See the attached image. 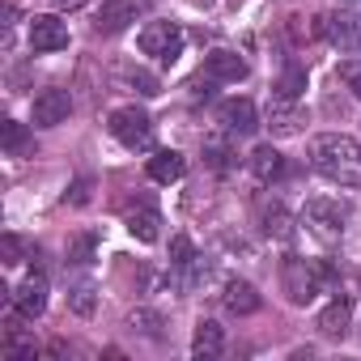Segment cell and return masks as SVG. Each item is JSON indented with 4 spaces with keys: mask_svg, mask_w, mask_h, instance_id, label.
<instances>
[{
    "mask_svg": "<svg viewBox=\"0 0 361 361\" xmlns=\"http://www.w3.org/2000/svg\"><path fill=\"white\" fill-rule=\"evenodd\" d=\"M192 259H196L192 238H188V234H174V238H170V268H183V264H192Z\"/></svg>",
    "mask_w": 361,
    "mask_h": 361,
    "instance_id": "26",
    "label": "cell"
},
{
    "mask_svg": "<svg viewBox=\"0 0 361 361\" xmlns=\"http://www.w3.org/2000/svg\"><path fill=\"white\" fill-rule=\"evenodd\" d=\"M251 174L259 178V183H272V178L285 174V157H281L272 145H259V149L251 153Z\"/></svg>",
    "mask_w": 361,
    "mask_h": 361,
    "instance_id": "18",
    "label": "cell"
},
{
    "mask_svg": "<svg viewBox=\"0 0 361 361\" xmlns=\"http://www.w3.org/2000/svg\"><path fill=\"white\" fill-rule=\"evenodd\" d=\"M128 230H132L136 243H157V238H161V217H157V209L145 204L140 213H128Z\"/></svg>",
    "mask_w": 361,
    "mask_h": 361,
    "instance_id": "19",
    "label": "cell"
},
{
    "mask_svg": "<svg viewBox=\"0 0 361 361\" xmlns=\"http://www.w3.org/2000/svg\"><path fill=\"white\" fill-rule=\"evenodd\" d=\"M310 166L331 178L340 188H361V145L353 136H340V132H327V136H314L310 145Z\"/></svg>",
    "mask_w": 361,
    "mask_h": 361,
    "instance_id": "1",
    "label": "cell"
},
{
    "mask_svg": "<svg viewBox=\"0 0 361 361\" xmlns=\"http://www.w3.org/2000/svg\"><path fill=\"white\" fill-rule=\"evenodd\" d=\"M348 319H353V302H348V298H331V302L323 306V314H319V331L331 336V340H344Z\"/></svg>",
    "mask_w": 361,
    "mask_h": 361,
    "instance_id": "16",
    "label": "cell"
},
{
    "mask_svg": "<svg viewBox=\"0 0 361 361\" xmlns=\"http://www.w3.org/2000/svg\"><path fill=\"white\" fill-rule=\"evenodd\" d=\"M0 247H5V264H18L22 259V238L18 234H5V243H0Z\"/></svg>",
    "mask_w": 361,
    "mask_h": 361,
    "instance_id": "30",
    "label": "cell"
},
{
    "mask_svg": "<svg viewBox=\"0 0 361 361\" xmlns=\"http://www.w3.org/2000/svg\"><path fill=\"white\" fill-rule=\"evenodd\" d=\"M183 170H188V161H183V153H174V149H157L149 157V178H153V183H178Z\"/></svg>",
    "mask_w": 361,
    "mask_h": 361,
    "instance_id": "15",
    "label": "cell"
},
{
    "mask_svg": "<svg viewBox=\"0 0 361 361\" xmlns=\"http://www.w3.org/2000/svg\"><path fill=\"white\" fill-rule=\"evenodd\" d=\"M323 35L336 51H361V13H331L323 18Z\"/></svg>",
    "mask_w": 361,
    "mask_h": 361,
    "instance_id": "9",
    "label": "cell"
},
{
    "mask_svg": "<svg viewBox=\"0 0 361 361\" xmlns=\"http://www.w3.org/2000/svg\"><path fill=\"white\" fill-rule=\"evenodd\" d=\"M259 221H264V234H268V238H289V234H293V230H289V213H285L281 200L264 204V209H259Z\"/></svg>",
    "mask_w": 361,
    "mask_h": 361,
    "instance_id": "20",
    "label": "cell"
},
{
    "mask_svg": "<svg viewBox=\"0 0 361 361\" xmlns=\"http://www.w3.org/2000/svg\"><path fill=\"white\" fill-rule=\"evenodd\" d=\"M344 221H348V209L340 200H327V196H314L306 200L302 209V226L319 238V243H340L344 238Z\"/></svg>",
    "mask_w": 361,
    "mask_h": 361,
    "instance_id": "3",
    "label": "cell"
},
{
    "mask_svg": "<svg viewBox=\"0 0 361 361\" xmlns=\"http://www.w3.org/2000/svg\"><path fill=\"white\" fill-rule=\"evenodd\" d=\"M123 77H128V81H132V85H136V90H140L145 98H153V94H161V90H157V81H153V77H149L145 68H128Z\"/></svg>",
    "mask_w": 361,
    "mask_h": 361,
    "instance_id": "28",
    "label": "cell"
},
{
    "mask_svg": "<svg viewBox=\"0 0 361 361\" xmlns=\"http://www.w3.org/2000/svg\"><path fill=\"white\" fill-rule=\"evenodd\" d=\"M73 111V98L68 90H43L35 94V128H60Z\"/></svg>",
    "mask_w": 361,
    "mask_h": 361,
    "instance_id": "10",
    "label": "cell"
},
{
    "mask_svg": "<svg viewBox=\"0 0 361 361\" xmlns=\"http://www.w3.org/2000/svg\"><path fill=\"white\" fill-rule=\"evenodd\" d=\"M226 136H230V132H226ZM226 136H209V140H204V161H209L213 170H230V166H234V149H230Z\"/></svg>",
    "mask_w": 361,
    "mask_h": 361,
    "instance_id": "22",
    "label": "cell"
},
{
    "mask_svg": "<svg viewBox=\"0 0 361 361\" xmlns=\"http://www.w3.org/2000/svg\"><path fill=\"white\" fill-rule=\"evenodd\" d=\"M145 13H149V0H102L94 30H98V35H119V30H128L136 18H145Z\"/></svg>",
    "mask_w": 361,
    "mask_h": 361,
    "instance_id": "6",
    "label": "cell"
},
{
    "mask_svg": "<svg viewBox=\"0 0 361 361\" xmlns=\"http://www.w3.org/2000/svg\"><path fill=\"white\" fill-rule=\"evenodd\" d=\"M94 251H98V234H94V230H85V234L68 238V264L85 268V264H94Z\"/></svg>",
    "mask_w": 361,
    "mask_h": 361,
    "instance_id": "23",
    "label": "cell"
},
{
    "mask_svg": "<svg viewBox=\"0 0 361 361\" xmlns=\"http://www.w3.org/2000/svg\"><path fill=\"white\" fill-rule=\"evenodd\" d=\"M94 302H98L94 281H77V285L68 289V310H73V314H94Z\"/></svg>",
    "mask_w": 361,
    "mask_h": 361,
    "instance_id": "24",
    "label": "cell"
},
{
    "mask_svg": "<svg viewBox=\"0 0 361 361\" xmlns=\"http://www.w3.org/2000/svg\"><path fill=\"white\" fill-rule=\"evenodd\" d=\"M247 73H251V68H247V60H243L238 51L217 47V51L204 56V77H209V81H243Z\"/></svg>",
    "mask_w": 361,
    "mask_h": 361,
    "instance_id": "13",
    "label": "cell"
},
{
    "mask_svg": "<svg viewBox=\"0 0 361 361\" xmlns=\"http://www.w3.org/2000/svg\"><path fill=\"white\" fill-rule=\"evenodd\" d=\"M221 348H226L221 327H217L213 319H200V323H196V336H192V353H196L200 361H213V357H221Z\"/></svg>",
    "mask_w": 361,
    "mask_h": 361,
    "instance_id": "17",
    "label": "cell"
},
{
    "mask_svg": "<svg viewBox=\"0 0 361 361\" xmlns=\"http://www.w3.org/2000/svg\"><path fill=\"white\" fill-rule=\"evenodd\" d=\"M128 327L140 331V336H149V340H161V314L157 310H132L128 314Z\"/></svg>",
    "mask_w": 361,
    "mask_h": 361,
    "instance_id": "25",
    "label": "cell"
},
{
    "mask_svg": "<svg viewBox=\"0 0 361 361\" xmlns=\"http://www.w3.org/2000/svg\"><path fill=\"white\" fill-rule=\"evenodd\" d=\"M64 200H68V204H85V200H90V183L81 178V183L73 188V196H64Z\"/></svg>",
    "mask_w": 361,
    "mask_h": 361,
    "instance_id": "31",
    "label": "cell"
},
{
    "mask_svg": "<svg viewBox=\"0 0 361 361\" xmlns=\"http://www.w3.org/2000/svg\"><path fill=\"white\" fill-rule=\"evenodd\" d=\"M13 310H18L22 319H39V314L47 310V276H43L39 268H30L26 281L13 289Z\"/></svg>",
    "mask_w": 361,
    "mask_h": 361,
    "instance_id": "7",
    "label": "cell"
},
{
    "mask_svg": "<svg viewBox=\"0 0 361 361\" xmlns=\"http://www.w3.org/2000/svg\"><path fill=\"white\" fill-rule=\"evenodd\" d=\"M0 140H5V153H13V157L30 153V132H26V123H18V119H5V123H0Z\"/></svg>",
    "mask_w": 361,
    "mask_h": 361,
    "instance_id": "21",
    "label": "cell"
},
{
    "mask_svg": "<svg viewBox=\"0 0 361 361\" xmlns=\"http://www.w3.org/2000/svg\"><path fill=\"white\" fill-rule=\"evenodd\" d=\"M302 123H306V111L298 106V98H281V94L268 98V128L276 136H293L302 132Z\"/></svg>",
    "mask_w": 361,
    "mask_h": 361,
    "instance_id": "11",
    "label": "cell"
},
{
    "mask_svg": "<svg viewBox=\"0 0 361 361\" xmlns=\"http://www.w3.org/2000/svg\"><path fill=\"white\" fill-rule=\"evenodd\" d=\"M183 30H178L174 22H149L145 30H140V51L145 56H153L157 64H174L178 56H183Z\"/></svg>",
    "mask_w": 361,
    "mask_h": 361,
    "instance_id": "5",
    "label": "cell"
},
{
    "mask_svg": "<svg viewBox=\"0 0 361 361\" xmlns=\"http://www.w3.org/2000/svg\"><path fill=\"white\" fill-rule=\"evenodd\" d=\"M51 5H56V9H64V13H68V9H81V5H85V0H51Z\"/></svg>",
    "mask_w": 361,
    "mask_h": 361,
    "instance_id": "32",
    "label": "cell"
},
{
    "mask_svg": "<svg viewBox=\"0 0 361 361\" xmlns=\"http://www.w3.org/2000/svg\"><path fill=\"white\" fill-rule=\"evenodd\" d=\"M217 123H221L230 136H251V132L259 128V111H255L251 98H230V102L217 106Z\"/></svg>",
    "mask_w": 361,
    "mask_h": 361,
    "instance_id": "8",
    "label": "cell"
},
{
    "mask_svg": "<svg viewBox=\"0 0 361 361\" xmlns=\"http://www.w3.org/2000/svg\"><path fill=\"white\" fill-rule=\"evenodd\" d=\"M302 90H306V73H302V68H289V73L276 81V94H281V98H302Z\"/></svg>",
    "mask_w": 361,
    "mask_h": 361,
    "instance_id": "27",
    "label": "cell"
},
{
    "mask_svg": "<svg viewBox=\"0 0 361 361\" xmlns=\"http://www.w3.org/2000/svg\"><path fill=\"white\" fill-rule=\"evenodd\" d=\"M281 281H285V293L293 306H306L314 302V293H323L327 285H336V268L323 264V259H302V255H289L281 264Z\"/></svg>",
    "mask_w": 361,
    "mask_h": 361,
    "instance_id": "2",
    "label": "cell"
},
{
    "mask_svg": "<svg viewBox=\"0 0 361 361\" xmlns=\"http://www.w3.org/2000/svg\"><path fill=\"white\" fill-rule=\"evenodd\" d=\"M340 77H344V85L353 90V98H361V60H348V64H340Z\"/></svg>",
    "mask_w": 361,
    "mask_h": 361,
    "instance_id": "29",
    "label": "cell"
},
{
    "mask_svg": "<svg viewBox=\"0 0 361 361\" xmlns=\"http://www.w3.org/2000/svg\"><path fill=\"white\" fill-rule=\"evenodd\" d=\"M30 47L35 51H64L68 47V26L60 18H30Z\"/></svg>",
    "mask_w": 361,
    "mask_h": 361,
    "instance_id": "12",
    "label": "cell"
},
{
    "mask_svg": "<svg viewBox=\"0 0 361 361\" xmlns=\"http://www.w3.org/2000/svg\"><path fill=\"white\" fill-rule=\"evenodd\" d=\"M221 302H226V310H230V314H255V310L264 306V298L255 293V285H251V281H226Z\"/></svg>",
    "mask_w": 361,
    "mask_h": 361,
    "instance_id": "14",
    "label": "cell"
},
{
    "mask_svg": "<svg viewBox=\"0 0 361 361\" xmlns=\"http://www.w3.org/2000/svg\"><path fill=\"white\" fill-rule=\"evenodd\" d=\"M106 128H111V136H115L123 149H153V119H149L140 106H119V111H111Z\"/></svg>",
    "mask_w": 361,
    "mask_h": 361,
    "instance_id": "4",
    "label": "cell"
}]
</instances>
